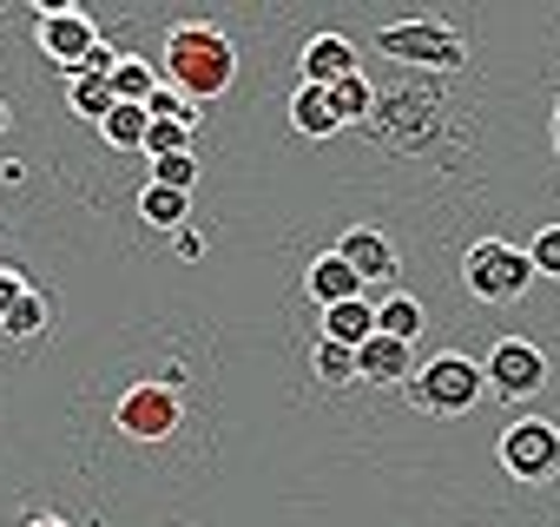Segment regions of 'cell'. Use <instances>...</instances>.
Listing matches in <instances>:
<instances>
[{"label":"cell","mask_w":560,"mask_h":527,"mask_svg":"<svg viewBox=\"0 0 560 527\" xmlns=\"http://www.w3.org/2000/svg\"><path fill=\"white\" fill-rule=\"evenodd\" d=\"M317 376H324V383H350V376H357V350L324 337V343H317Z\"/></svg>","instance_id":"cb8c5ba5"},{"label":"cell","mask_w":560,"mask_h":527,"mask_svg":"<svg viewBox=\"0 0 560 527\" xmlns=\"http://www.w3.org/2000/svg\"><path fill=\"white\" fill-rule=\"evenodd\" d=\"M67 99H73L80 119H100V126H106V113L119 106V93H113L106 73H73V80H67Z\"/></svg>","instance_id":"9a60e30c"},{"label":"cell","mask_w":560,"mask_h":527,"mask_svg":"<svg viewBox=\"0 0 560 527\" xmlns=\"http://www.w3.org/2000/svg\"><path fill=\"white\" fill-rule=\"evenodd\" d=\"M27 291H34V284H27L21 271H8V264H0V324L21 311V297H27Z\"/></svg>","instance_id":"484cf974"},{"label":"cell","mask_w":560,"mask_h":527,"mask_svg":"<svg viewBox=\"0 0 560 527\" xmlns=\"http://www.w3.org/2000/svg\"><path fill=\"white\" fill-rule=\"evenodd\" d=\"M527 257H534V271H540V278H560V224H540L534 244H527Z\"/></svg>","instance_id":"d4e9b609"},{"label":"cell","mask_w":560,"mask_h":527,"mask_svg":"<svg viewBox=\"0 0 560 527\" xmlns=\"http://www.w3.org/2000/svg\"><path fill=\"white\" fill-rule=\"evenodd\" d=\"M0 132H8V99H0Z\"/></svg>","instance_id":"f546056e"},{"label":"cell","mask_w":560,"mask_h":527,"mask_svg":"<svg viewBox=\"0 0 560 527\" xmlns=\"http://www.w3.org/2000/svg\"><path fill=\"white\" fill-rule=\"evenodd\" d=\"M34 40H40V54L47 60H60L67 67V80L93 60V47H100V27H93V14L86 8H67V0H54V8H40V21H34Z\"/></svg>","instance_id":"5b68a950"},{"label":"cell","mask_w":560,"mask_h":527,"mask_svg":"<svg viewBox=\"0 0 560 527\" xmlns=\"http://www.w3.org/2000/svg\"><path fill=\"white\" fill-rule=\"evenodd\" d=\"M337 257L350 264V271L370 284V278H389L396 271V250H389V237L383 231H370V224H357V231H343V244H337Z\"/></svg>","instance_id":"30bf717a"},{"label":"cell","mask_w":560,"mask_h":527,"mask_svg":"<svg viewBox=\"0 0 560 527\" xmlns=\"http://www.w3.org/2000/svg\"><path fill=\"white\" fill-rule=\"evenodd\" d=\"M291 119H298V132H311V139H330V132L343 126V113H337V93H330V86H298Z\"/></svg>","instance_id":"4fadbf2b"},{"label":"cell","mask_w":560,"mask_h":527,"mask_svg":"<svg viewBox=\"0 0 560 527\" xmlns=\"http://www.w3.org/2000/svg\"><path fill=\"white\" fill-rule=\"evenodd\" d=\"M481 370H488V389H501L508 402H514V396H534V389L547 383V356H540L534 343H521V337H501Z\"/></svg>","instance_id":"ba28073f"},{"label":"cell","mask_w":560,"mask_h":527,"mask_svg":"<svg viewBox=\"0 0 560 527\" xmlns=\"http://www.w3.org/2000/svg\"><path fill=\"white\" fill-rule=\"evenodd\" d=\"M357 73V47L343 34H317L304 47V86H343Z\"/></svg>","instance_id":"9c48e42d"},{"label":"cell","mask_w":560,"mask_h":527,"mask_svg":"<svg viewBox=\"0 0 560 527\" xmlns=\"http://www.w3.org/2000/svg\"><path fill=\"white\" fill-rule=\"evenodd\" d=\"M481 396H488V370H481L475 356H462V350H442V356H429V363L409 376V402L429 409V415H462V409H475Z\"/></svg>","instance_id":"7a4b0ae2"},{"label":"cell","mask_w":560,"mask_h":527,"mask_svg":"<svg viewBox=\"0 0 560 527\" xmlns=\"http://www.w3.org/2000/svg\"><path fill=\"white\" fill-rule=\"evenodd\" d=\"M40 330H47V297H40V291H27V297H21V311L0 324V337H40Z\"/></svg>","instance_id":"603a6c76"},{"label":"cell","mask_w":560,"mask_h":527,"mask_svg":"<svg viewBox=\"0 0 560 527\" xmlns=\"http://www.w3.org/2000/svg\"><path fill=\"white\" fill-rule=\"evenodd\" d=\"M119 429H126L132 442H165V435L178 429V396H172V383H139V389H126V396H119Z\"/></svg>","instance_id":"52a82bcc"},{"label":"cell","mask_w":560,"mask_h":527,"mask_svg":"<svg viewBox=\"0 0 560 527\" xmlns=\"http://www.w3.org/2000/svg\"><path fill=\"white\" fill-rule=\"evenodd\" d=\"M376 330L396 337V343H416V337H422V304H416V297H389V304H376Z\"/></svg>","instance_id":"d6986e66"},{"label":"cell","mask_w":560,"mask_h":527,"mask_svg":"<svg viewBox=\"0 0 560 527\" xmlns=\"http://www.w3.org/2000/svg\"><path fill=\"white\" fill-rule=\"evenodd\" d=\"M231 73H237V54L211 21H185L165 34V86H178L185 99H198V106L218 99L231 86Z\"/></svg>","instance_id":"6da1fadb"},{"label":"cell","mask_w":560,"mask_h":527,"mask_svg":"<svg viewBox=\"0 0 560 527\" xmlns=\"http://www.w3.org/2000/svg\"><path fill=\"white\" fill-rule=\"evenodd\" d=\"M139 211H145V224H159V231H185V211H191V198L185 191H165V185H145L139 191Z\"/></svg>","instance_id":"e0dca14e"},{"label":"cell","mask_w":560,"mask_h":527,"mask_svg":"<svg viewBox=\"0 0 560 527\" xmlns=\"http://www.w3.org/2000/svg\"><path fill=\"white\" fill-rule=\"evenodd\" d=\"M100 132H106V145H119V152H145V132H152V113H145V106H113Z\"/></svg>","instance_id":"2e32d148"},{"label":"cell","mask_w":560,"mask_h":527,"mask_svg":"<svg viewBox=\"0 0 560 527\" xmlns=\"http://www.w3.org/2000/svg\"><path fill=\"white\" fill-rule=\"evenodd\" d=\"M376 47L409 67H468V40L448 21H389L376 34Z\"/></svg>","instance_id":"277c9868"},{"label":"cell","mask_w":560,"mask_h":527,"mask_svg":"<svg viewBox=\"0 0 560 527\" xmlns=\"http://www.w3.org/2000/svg\"><path fill=\"white\" fill-rule=\"evenodd\" d=\"M501 468L514 481H547L560 475V429L547 415H527V422H508L501 435Z\"/></svg>","instance_id":"8992f818"},{"label":"cell","mask_w":560,"mask_h":527,"mask_svg":"<svg viewBox=\"0 0 560 527\" xmlns=\"http://www.w3.org/2000/svg\"><path fill=\"white\" fill-rule=\"evenodd\" d=\"M409 370H416V363H409V343H396V337H383V330L357 350V376H363V383H409Z\"/></svg>","instance_id":"7c38bea8"},{"label":"cell","mask_w":560,"mask_h":527,"mask_svg":"<svg viewBox=\"0 0 560 527\" xmlns=\"http://www.w3.org/2000/svg\"><path fill=\"white\" fill-rule=\"evenodd\" d=\"M152 185H165V191H185V198H191V185H198V159H191V152L152 159Z\"/></svg>","instance_id":"7402d4cb"},{"label":"cell","mask_w":560,"mask_h":527,"mask_svg":"<svg viewBox=\"0 0 560 527\" xmlns=\"http://www.w3.org/2000/svg\"><path fill=\"white\" fill-rule=\"evenodd\" d=\"M27 527H67V520H54V514H40V520H27Z\"/></svg>","instance_id":"83f0119b"},{"label":"cell","mask_w":560,"mask_h":527,"mask_svg":"<svg viewBox=\"0 0 560 527\" xmlns=\"http://www.w3.org/2000/svg\"><path fill=\"white\" fill-rule=\"evenodd\" d=\"M198 250H205V231L185 224V231H178V257H198Z\"/></svg>","instance_id":"4316f807"},{"label":"cell","mask_w":560,"mask_h":527,"mask_svg":"<svg viewBox=\"0 0 560 527\" xmlns=\"http://www.w3.org/2000/svg\"><path fill=\"white\" fill-rule=\"evenodd\" d=\"M145 113H152V119H172V126H205V113H198V99H185L178 86H159Z\"/></svg>","instance_id":"44dd1931"},{"label":"cell","mask_w":560,"mask_h":527,"mask_svg":"<svg viewBox=\"0 0 560 527\" xmlns=\"http://www.w3.org/2000/svg\"><path fill=\"white\" fill-rule=\"evenodd\" d=\"M534 278H540V271H534V257L514 250V244H501V237H481V244L462 257V284H468L481 304H514Z\"/></svg>","instance_id":"3957f363"},{"label":"cell","mask_w":560,"mask_h":527,"mask_svg":"<svg viewBox=\"0 0 560 527\" xmlns=\"http://www.w3.org/2000/svg\"><path fill=\"white\" fill-rule=\"evenodd\" d=\"M165 80L145 67V60H119V73H113V93H119V106H152V93H159Z\"/></svg>","instance_id":"ac0fdd59"},{"label":"cell","mask_w":560,"mask_h":527,"mask_svg":"<svg viewBox=\"0 0 560 527\" xmlns=\"http://www.w3.org/2000/svg\"><path fill=\"white\" fill-rule=\"evenodd\" d=\"M330 93H337V113H343V126L376 113V86H370L363 73H350V80H343V86H330Z\"/></svg>","instance_id":"ffe728a7"},{"label":"cell","mask_w":560,"mask_h":527,"mask_svg":"<svg viewBox=\"0 0 560 527\" xmlns=\"http://www.w3.org/2000/svg\"><path fill=\"white\" fill-rule=\"evenodd\" d=\"M553 145H560V99H553Z\"/></svg>","instance_id":"f1b7e54d"},{"label":"cell","mask_w":560,"mask_h":527,"mask_svg":"<svg viewBox=\"0 0 560 527\" xmlns=\"http://www.w3.org/2000/svg\"><path fill=\"white\" fill-rule=\"evenodd\" d=\"M324 337H330V343H350V350H363V343L376 337V304H370V297H357V304H337V311H324Z\"/></svg>","instance_id":"5bb4252c"},{"label":"cell","mask_w":560,"mask_h":527,"mask_svg":"<svg viewBox=\"0 0 560 527\" xmlns=\"http://www.w3.org/2000/svg\"><path fill=\"white\" fill-rule=\"evenodd\" d=\"M304 291L324 304V311H337V304H357L363 297V278L350 271V264L337 257V250H324L317 264H311V278H304Z\"/></svg>","instance_id":"8fae6325"}]
</instances>
